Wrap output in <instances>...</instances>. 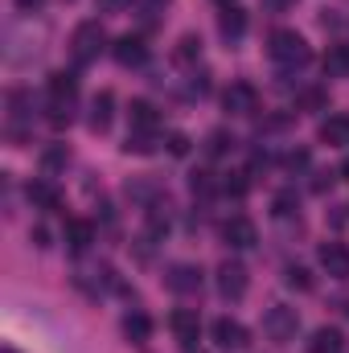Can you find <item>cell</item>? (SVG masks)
I'll list each match as a JSON object with an SVG mask.
<instances>
[{
	"label": "cell",
	"mask_w": 349,
	"mask_h": 353,
	"mask_svg": "<svg viewBox=\"0 0 349 353\" xmlns=\"http://www.w3.org/2000/svg\"><path fill=\"white\" fill-rule=\"evenodd\" d=\"M267 54H271V62L279 70H300V66L312 62V50H308V41L296 29H275L271 41H267Z\"/></svg>",
	"instance_id": "obj_1"
},
{
	"label": "cell",
	"mask_w": 349,
	"mask_h": 353,
	"mask_svg": "<svg viewBox=\"0 0 349 353\" xmlns=\"http://www.w3.org/2000/svg\"><path fill=\"white\" fill-rule=\"evenodd\" d=\"M103 50H107V33H103V25H99V21H83V25L74 29V37H70V54H74V62L87 66V62H94Z\"/></svg>",
	"instance_id": "obj_2"
},
{
	"label": "cell",
	"mask_w": 349,
	"mask_h": 353,
	"mask_svg": "<svg viewBox=\"0 0 349 353\" xmlns=\"http://www.w3.org/2000/svg\"><path fill=\"white\" fill-rule=\"evenodd\" d=\"M296 329H300V312H296V308H288V304L267 308V316H263V333H267L275 345L292 341V337H296Z\"/></svg>",
	"instance_id": "obj_3"
},
{
	"label": "cell",
	"mask_w": 349,
	"mask_h": 353,
	"mask_svg": "<svg viewBox=\"0 0 349 353\" xmlns=\"http://www.w3.org/2000/svg\"><path fill=\"white\" fill-rule=\"evenodd\" d=\"M222 243H226V247H235V251H247V247H255V243H259V230H255V222H251V218L235 214V218H226V222H222Z\"/></svg>",
	"instance_id": "obj_4"
},
{
	"label": "cell",
	"mask_w": 349,
	"mask_h": 353,
	"mask_svg": "<svg viewBox=\"0 0 349 353\" xmlns=\"http://www.w3.org/2000/svg\"><path fill=\"white\" fill-rule=\"evenodd\" d=\"M222 107L230 115H255L259 111V90L251 87V83H230L226 94H222Z\"/></svg>",
	"instance_id": "obj_5"
},
{
	"label": "cell",
	"mask_w": 349,
	"mask_h": 353,
	"mask_svg": "<svg viewBox=\"0 0 349 353\" xmlns=\"http://www.w3.org/2000/svg\"><path fill=\"white\" fill-rule=\"evenodd\" d=\"M218 292L226 300H243L247 296V267L239 263V259H226V263L218 267Z\"/></svg>",
	"instance_id": "obj_6"
},
{
	"label": "cell",
	"mask_w": 349,
	"mask_h": 353,
	"mask_svg": "<svg viewBox=\"0 0 349 353\" xmlns=\"http://www.w3.org/2000/svg\"><path fill=\"white\" fill-rule=\"evenodd\" d=\"M214 341H218L222 350H247L251 333H247V325H239V321H230V316H218V321H214Z\"/></svg>",
	"instance_id": "obj_7"
},
{
	"label": "cell",
	"mask_w": 349,
	"mask_h": 353,
	"mask_svg": "<svg viewBox=\"0 0 349 353\" xmlns=\"http://www.w3.org/2000/svg\"><path fill=\"white\" fill-rule=\"evenodd\" d=\"M165 283L173 288L177 296H193V292H201V271H197V267H189V263H177V267H169Z\"/></svg>",
	"instance_id": "obj_8"
},
{
	"label": "cell",
	"mask_w": 349,
	"mask_h": 353,
	"mask_svg": "<svg viewBox=\"0 0 349 353\" xmlns=\"http://www.w3.org/2000/svg\"><path fill=\"white\" fill-rule=\"evenodd\" d=\"M169 325H173L177 341H181L185 350H193V345H197V337H201V321H197V312H189V308H177Z\"/></svg>",
	"instance_id": "obj_9"
},
{
	"label": "cell",
	"mask_w": 349,
	"mask_h": 353,
	"mask_svg": "<svg viewBox=\"0 0 349 353\" xmlns=\"http://www.w3.org/2000/svg\"><path fill=\"white\" fill-rule=\"evenodd\" d=\"M321 267L333 279H349V247L346 243H325L321 247Z\"/></svg>",
	"instance_id": "obj_10"
},
{
	"label": "cell",
	"mask_w": 349,
	"mask_h": 353,
	"mask_svg": "<svg viewBox=\"0 0 349 353\" xmlns=\"http://www.w3.org/2000/svg\"><path fill=\"white\" fill-rule=\"evenodd\" d=\"M144 58H148V46H144V37L128 33V37H119V41H115V62H119V66H140Z\"/></svg>",
	"instance_id": "obj_11"
},
{
	"label": "cell",
	"mask_w": 349,
	"mask_h": 353,
	"mask_svg": "<svg viewBox=\"0 0 349 353\" xmlns=\"http://www.w3.org/2000/svg\"><path fill=\"white\" fill-rule=\"evenodd\" d=\"M62 239H66V247H70L74 255H83L90 243H94V226H90L87 218H70L66 230H62Z\"/></svg>",
	"instance_id": "obj_12"
},
{
	"label": "cell",
	"mask_w": 349,
	"mask_h": 353,
	"mask_svg": "<svg viewBox=\"0 0 349 353\" xmlns=\"http://www.w3.org/2000/svg\"><path fill=\"white\" fill-rule=\"evenodd\" d=\"M111 107H115V94L111 90H99L94 99H90V132H107L111 128Z\"/></svg>",
	"instance_id": "obj_13"
},
{
	"label": "cell",
	"mask_w": 349,
	"mask_h": 353,
	"mask_svg": "<svg viewBox=\"0 0 349 353\" xmlns=\"http://www.w3.org/2000/svg\"><path fill=\"white\" fill-rule=\"evenodd\" d=\"M74 94H79V79L58 70L50 74V103H62V107H74Z\"/></svg>",
	"instance_id": "obj_14"
},
{
	"label": "cell",
	"mask_w": 349,
	"mask_h": 353,
	"mask_svg": "<svg viewBox=\"0 0 349 353\" xmlns=\"http://www.w3.org/2000/svg\"><path fill=\"white\" fill-rule=\"evenodd\" d=\"M321 144L346 148L349 144V115H329V119L321 123Z\"/></svg>",
	"instance_id": "obj_15"
},
{
	"label": "cell",
	"mask_w": 349,
	"mask_h": 353,
	"mask_svg": "<svg viewBox=\"0 0 349 353\" xmlns=\"http://www.w3.org/2000/svg\"><path fill=\"white\" fill-rule=\"evenodd\" d=\"M29 201H33L37 210H58V205H62V193L41 176V181H33V185H29Z\"/></svg>",
	"instance_id": "obj_16"
},
{
	"label": "cell",
	"mask_w": 349,
	"mask_h": 353,
	"mask_svg": "<svg viewBox=\"0 0 349 353\" xmlns=\"http://www.w3.org/2000/svg\"><path fill=\"white\" fill-rule=\"evenodd\" d=\"M123 337L136 341V345L148 341V337H152V321H148L144 312H128V316H123Z\"/></svg>",
	"instance_id": "obj_17"
},
{
	"label": "cell",
	"mask_w": 349,
	"mask_h": 353,
	"mask_svg": "<svg viewBox=\"0 0 349 353\" xmlns=\"http://www.w3.org/2000/svg\"><path fill=\"white\" fill-rule=\"evenodd\" d=\"M337 350H341V329H333V325L317 329L312 341H308V353H337Z\"/></svg>",
	"instance_id": "obj_18"
},
{
	"label": "cell",
	"mask_w": 349,
	"mask_h": 353,
	"mask_svg": "<svg viewBox=\"0 0 349 353\" xmlns=\"http://www.w3.org/2000/svg\"><path fill=\"white\" fill-rule=\"evenodd\" d=\"M197 58H201V37H197V33H185L173 50V62L177 66H193Z\"/></svg>",
	"instance_id": "obj_19"
},
{
	"label": "cell",
	"mask_w": 349,
	"mask_h": 353,
	"mask_svg": "<svg viewBox=\"0 0 349 353\" xmlns=\"http://www.w3.org/2000/svg\"><path fill=\"white\" fill-rule=\"evenodd\" d=\"M157 123H161V119H157V107L144 103V99H136V103H132V128H136V132H157Z\"/></svg>",
	"instance_id": "obj_20"
},
{
	"label": "cell",
	"mask_w": 349,
	"mask_h": 353,
	"mask_svg": "<svg viewBox=\"0 0 349 353\" xmlns=\"http://www.w3.org/2000/svg\"><path fill=\"white\" fill-rule=\"evenodd\" d=\"M218 29H222V37H243V33H247V17H243V8H222Z\"/></svg>",
	"instance_id": "obj_21"
},
{
	"label": "cell",
	"mask_w": 349,
	"mask_h": 353,
	"mask_svg": "<svg viewBox=\"0 0 349 353\" xmlns=\"http://www.w3.org/2000/svg\"><path fill=\"white\" fill-rule=\"evenodd\" d=\"M325 74H329V79H346L349 74V50L346 46H333V50L325 54Z\"/></svg>",
	"instance_id": "obj_22"
},
{
	"label": "cell",
	"mask_w": 349,
	"mask_h": 353,
	"mask_svg": "<svg viewBox=\"0 0 349 353\" xmlns=\"http://www.w3.org/2000/svg\"><path fill=\"white\" fill-rule=\"evenodd\" d=\"M152 144H157V140H152V132H136V128H132V132H128V144H123V152H136V157H144V152H152Z\"/></svg>",
	"instance_id": "obj_23"
},
{
	"label": "cell",
	"mask_w": 349,
	"mask_h": 353,
	"mask_svg": "<svg viewBox=\"0 0 349 353\" xmlns=\"http://www.w3.org/2000/svg\"><path fill=\"white\" fill-rule=\"evenodd\" d=\"M70 161V152H66V144H54V148H46V157H41V169H46V176L54 173V169H62Z\"/></svg>",
	"instance_id": "obj_24"
},
{
	"label": "cell",
	"mask_w": 349,
	"mask_h": 353,
	"mask_svg": "<svg viewBox=\"0 0 349 353\" xmlns=\"http://www.w3.org/2000/svg\"><path fill=\"white\" fill-rule=\"evenodd\" d=\"M247 189H251L247 173H226V176H222V193H230V197H243Z\"/></svg>",
	"instance_id": "obj_25"
},
{
	"label": "cell",
	"mask_w": 349,
	"mask_h": 353,
	"mask_svg": "<svg viewBox=\"0 0 349 353\" xmlns=\"http://www.w3.org/2000/svg\"><path fill=\"white\" fill-rule=\"evenodd\" d=\"M189 189H193V197H197V193L210 197V193H214V181H210V173H193L189 176Z\"/></svg>",
	"instance_id": "obj_26"
},
{
	"label": "cell",
	"mask_w": 349,
	"mask_h": 353,
	"mask_svg": "<svg viewBox=\"0 0 349 353\" xmlns=\"http://www.w3.org/2000/svg\"><path fill=\"white\" fill-rule=\"evenodd\" d=\"M230 144H235V140H230V136H226V132H214V136H210V144H206V148H210V157H222V152H226V148H230Z\"/></svg>",
	"instance_id": "obj_27"
},
{
	"label": "cell",
	"mask_w": 349,
	"mask_h": 353,
	"mask_svg": "<svg viewBox=\"0 0 349 353\" xmlns=\"http://www.w3.org/2000/svg\"><path fill=\"white\" fill-rule=\"evenodd\" d=\"M288 283H292V288H300V292H308V288H312V279H308V271H304V267H288Z\"/></svg>",
	"instance_id": "obj_28"
},
{
	"label": "cell",
	"mask_w": 349,
	"mask_h": 353,
	"mask_svg": "<svg viewBox=\"0 0 349 353\" xmlns=\"http://www.w3.org/2000/svg\"><path fill=\"white\" fill-rule=\"evenodd\" d=\"M169 152H173V157H185V152H189V136H185V132H173V136H169Z\"/></svg>",
	"instance_id": "obj_29"
},
{
	"label": "cell",
	"mask_w": 349,
	"mask_h": 353,
	"mask_svg": "<svg viewBox=\"0 0 349 353\" xmlns=\"http://www.w3.org/2000/svg\"><path fill=\"white\" fill-rule=\"evenodd\" d=\"M288 165H292V169H304V165H308V152H288Z\"/></svg>",
	"instance_id": "obj_30"
},
{
	"label": "cell",
	"mask_w": 349,
	"mask_h": 353,
	"mask_svg": "<svg viewBox=\"0 0 349 353\" xmlns=\"http://www.w3.org/2000/svg\"><path fill=\"white\" fill-rule=\"evenodd\" d=\"M37 4H41V0H17V8H21V12H33Z\"/></svg>",
	"instance_id": "obj_31"
},
{
	"label": "cell",
	"mask_w": 349,
	"mask_h": 353,
	"mask_svg": "<svg viewBox=\"0 0 349 353\" xmlns=\"http://www.w3.org/2000/svg\"><path fill=\"white\" fill-rule=\"evenodd\" d=\"M99 4H103V8H115V4H119V0H99Z\"/></svg>",
	"instance_id": "obj_32"
},
{
	"label": "cell",
	"mask_w": 349,
	"mask_h": 353,
	"mask_svg": "<svg viewBox=\"0 0 349 353\" xmlns=\"http://www.w3.org/2000/svg\"><path fill=\"white\" fill-rule=\"evenodd\" d=\"M214 4H222V8H235V0H214Z\"/></svg>",
	"instance_id": "obj_33"
},
{
	"label": "cell",
	"mask_w": 349,
	"mask_h": 353,
	"mask_svg": "<svg viewBox=\"0 0 349 353\" xmlns=\"http://www.w3.org/2000/svg\"><path fill=\"white\" fill-rule=\"evenodd\" d=\"M341 176H346V181H349V161H346V165H341Z\"/></svg>",
	"instance_id": "obj_34"
}]
</instances>
